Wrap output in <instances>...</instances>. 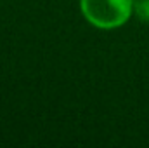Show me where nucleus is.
I'll use <instances>...</instances> for the list:
<instances>
[{
  "label": "nucleus",
  "instance_id": "2",
  "mask_svg": "<svg viewBox=\"0 0 149 148\" xmlns=\"http://www.w3.org/2000/svg\"><path fill=\"white\" fill-rule=\"evenodd\" d=\"M134 12L141 21L149 23V0H134Z\"/></svg>",
  "mask_w": 149,
  "mask_h": 148
},
{
  "label": "nucleus",
  "instance_id": "1",
  "mask_svg": "<svg viewBox=\"0 0 149 148\" xmlns=\"http://www.w3.org/2000/svg\"><path fill=\"white\" fill-rule=\"evenodd\" d=\"M80 9L92 26L113 30L123 26L130 19L134 0H80Z\"/></svg>",
  "mask_w": 149,
  "mask_h": 148
}]
</instances>
